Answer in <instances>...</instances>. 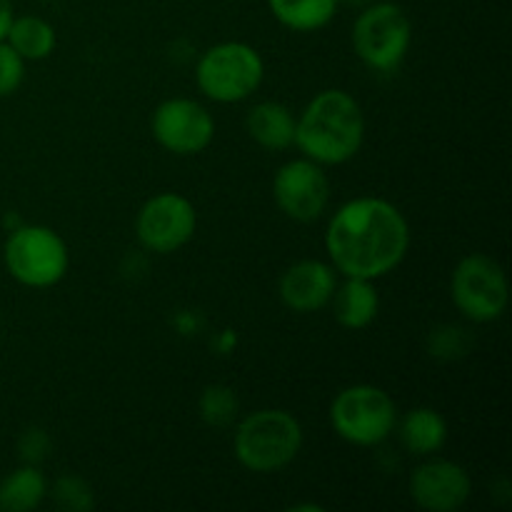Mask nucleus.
<instances>
[{
    "label": "nucleus",
    "instance_id": "10",
    "mask_svg": "<svg viewBox=\"0 0 512 512\" xmlns=\"http://www.w3.org/2000/svg\"><path fill=\"white\" fill-rule=\"evenodd\" d=\"M153 138L175 155L203 153L215 135V120L198 100L170 98L155 108Z\"/></svg>",
    "mask_w": 512,
    "mask_h": 512
},
{
    "label": "nucleus",
    "instance_id": "8",
    "mask_svg": "<svg viewBox=\"0 0 512 512\" xmlns=\"http://www.w3.org/2000/svg\"><path fill=\"white\" fill-rule=\"evenodd\" d=\"M453 303L473 323H493L508 308V278L498 260L473 253L453 273Z\"/></svg>",
    "mask_w": 512,
    "mask_h": 512
},
{
    "label": "nucleus",
    "instance_id": "2",
    "mask_svg": "<svg viewBox=\"0 0 512 512\" xmlns=\"http://www.w3.org/2000/svg\"><path fill=\"white\" fill-rule=\"evenodd\" d=\"M363 138V110L345 90L318 93L295 123V145L318 165L348 163L358 155Z\"/></svg>",
    "mask_w": 512,
    "mask_h": 512
},
{
    "label": "nucleus",
    "instance_id": "9",
    "mask_svg": "<svg viewBox=\"0 0 512 512\" xmlns=\"http://www.w3.org/2000/svg\"><path fill=\"white\" fill-rule=\"evenodd\" d=\"M198 228V213L185 195L160 193L153 195L140 208L135 220V233L150 253L168 255L193 240Z\"/></svg>",
    "mask_w": 512,
    "mask_h": 512
},
{
    "label": "nucleus",
    "instance_id": "13",
    "mask_svg": "<svg viewBox=\"0 0 512 512\" xmlns=\"http://www.w3.org/2000/svg\"><path fill=\"white\" fill-rule=\"evenodd\" d=\"M335 273L320 260H300L285 270L280 280V298L293 313H318L333 300Z\"/></svg>",
    "mask_w": 512,
    "mask_h": 512
},
{
    "label": "nucleus",
    "instance_id": "23",
    "mask_svg": "<svg viewBox=\"0 0 512 512\" xmlns=\"http://www.w3.org/2000/svg\"><path fill=\"white\" fill-rule=\"evenodd\" d=\"M48 435L43 433V430H28V433L23 435V440H20V455H23V460H28L30 465L38 463V460L45 458V453H48Z\"/></svg>",
    "mask_w": 512,
    "mask_h": 512
},
{
    "label": "nucleus",
    "instance_id": "20",
    "mask_svg": "<svg viewBox=\"0 0 512 512\" xmlns=\"http://www.w3.org/2000/svg\"><path fill=\"white\" fill-rule=\"evenodd\" d=\"M238 398L230 388L225 385H210L203 390V398H200V415L208 425L213 428H225V425L233 423L238 418Z\"/></svg>",
    "mask_w": 512,
    "mask_h": 512
},
{
    "label": "nucleus",
    "instance_id": "4",
    "mask_svg": "<svg viewBox=\"0 0 512 512\" xmlns=\"http://www.w3.org/2000/svg\"><path fill=\"white\" fill-rule=\"evenodd\" d=\"M263 58L248 43H218L203 53L195 68L198 88L215 103H240L260 88Z\"/></svg>",
    "mask_w": 512,
    "mask_h": 512
},
{
    "label": "nucleus",
    "instance_id": "14",
    "mask_svg": "<svg viewBox=\"0 0 512 512\" xmlns=\"http://www.w3.org/2000/svg\"><path fill=\"white\" fill-rule=\"evenodd\" d=\"M333 313L343 328L348 330H363L378 318L380 298L375 290L373 280L363 278H348L340 288L333 293Z\"/></svg>",
    "mask_w": 512,
    "mask_h": 512
},
{
    "label": "nucleus",
    "instance_id": "15",
    "mask_svg": "<svg viewBox=\"0 0 512 512\" xmlns=\"http://www.w3.org/2000/svg\"><path fill=\"white\" fill-rule=\"evenodd\" d=\"M295 123L298 118L293 110L278 100L258 103L248 113L250 138L265 150H288L290 145H295Z\"/></svg>",
    "mask_w": 512,
    "mask_h": 512
},
{
    "label": "nucleus",
    "instance_id": "18",
    "mask_svg": "<svg viewBox=\"0 0 512 512\" xmlns=\"http://www.w3.org/2000/svg\"><path fill=\"white\" fill-rule=\"evenodd\" d=\"M48 493L43 473L35 465L13 470L0 480V510L5 512H28L43 503Z\"/></svg>",
    "mask_w": 512,
    "mask_h": 512
},
{
    "label": "nucleus",
    "instance_id": "17",
    "mask_svg": "<svg viewBox=\"0 0 512 512\" xmlns=\"http://www.w3.org/2000/svg\"><path fill=\"white\" fill-rule=\"evenodd\" d=\"M270 13L280 25L295 33H313L325 28L338 13V0H268Z\"/></svg>",
    "mask_w": 512,
    "mask_h": 512
},
{
    "label": "nucleus",
    "instance_id": "22",
    "mask_svg": "<svg viewBox=\"0 0 512 512\" xmlns=\"http://www.w3.org/2000/svg\"><path fill=\"white\" fill-rule=\"evenodd\" d=\"M25 78V60L10 48L5 40H0V98L13 95Z\"/></svg>",
    "mask_w": 512,
    "mask_h": 512
},
{
    "label": "nucleus",
    "instance_id": "3",
    "mask_svg": "<svg viewBox=\"0 0 512 512\" xmlns=\"http://www.w3.org/2000/svg\"><path fill=\"white\" fill-rule=\"evenodd\" d=\"M303 448V428L285 410H258L235 428V458L250 473H275L293 463Z\"/></svg>",
    "mask_w": 512,
    "mask_h": 512
},
{
    "label": "nucleus",
    "instance_id": "5",
    "mask_svg": "<svg viewBox=\"0 0 512 512\" xmlns=\"http://www.w3.org/2000/svg\"><path fill=\"white\" fill-rule=\"evenodd\" d=\"M8 273L28 288H50L68 273V248L53 228L18 225L3 248Z\"/></svg>",
    "mask_w": 512,
    "mask_h": 512
},
{
    "label": "nucleus",
    "instance_id": "24",
    "mask_svg": "<svg viewBox=\"0 0 512 512\" xmlns=\"http://www.w3.org/2000/svg\"><path fill=\"white\" fill-rule=\"evenodd\" d=\"M13 18V0H0V40H5V35H8Z\"/></svg>",
    "mask_w": 512,
    "mask_h": 512
},
{
    "label": "nucleus",
    "instance_id": "6",
    "mask_svg": "<svg viewBox=\"0 0 512 512\" xmlns=\"http://www.w3.org/2000/svg\"><path fill=\"white\" fill-rule=\"evenodd\" d=\"M413 25L398 3H370L353 25V48L368 68L393 73L405 60Z\"/></svg>",
    "mask_w": 512,
    "mask_h": 512
},
{
    "label": "nucleus",
    "instance_id": "16",
    "mask_svg": "<svg viewBox=\"0 0 512 512\" xmlns=\"http://www.w3.org/2000/svg\"><path fill=\"white\" fill-rule=\"evenodd\" d=\"M448 440V423L433 408L410 410L400 423V443L413 455H433Z\"/></svg>",
    "mask_w": 512,
    "mask_h": 512
},
{
    "label": "nucleus",
    "instance_id": "1",
    "mask_svg": "<svg viewBox=\"0 0 512 512\" xmlns=\"http://www.w3.org/2000/svg\"><path fill=\"white\" fill-rule=\"evenodd\" d=\"M408 245V220L383 198H355L345 203L325 233L333 268L345 278H383L403 263Z\"/></svg>",
    "mask_w": 512,
    "mask_h": 512
},
{
    "label": "nucleus",
    "instance_id": "7",
    "mask_svg": "<svg viewBox=\"0 0 512 512\" xmlns=\"http://www.w3.org/2000/svg\"><path fill=\"white\" fill-rule=\"evenodd\" d=\"M330 420L343 440L360 448H373L390 438L398 425V408L383 388L353 385L340 390L333 400Z\"/></svg>",
    "mask_w": 512,
    "mask_h": 512
},
{
    "label": "nucleus",
    "instance_id": "21",
    "mask_svg": "<svg viewBox=\"0 0 512 512\" xmlns=\"http://www.w3.org/2000/svg\"><path fill=\"white\" fill-rule=\"evenodd\" d=\"M55 503L63 510L83 512L93 508V490L88 488V483L80 478H73V475H65L55 483Z\"/></svg>",
    "mask_w": 512,
    "mask_h": 512
},
{
    "label": "nucleus",
    "instance_id": "19",
    "mask_svg": "<svg viewBox=\"0 0 512 512\" xmlns=\"http://www.w3.org/2000/svg\"><path fill=\"white\" fill-rule=\"evenodd\" d=\"M5 43L23 60H45L55 50V30L38 15H23L13 18Z\"/></svg>",
    "mask_w": 512,
    "mask_h": 512
},
{
    "label": "nucleus",
    "instance_id": "12",
    "mask_svg": "<svg viewBox=\"0 0 512 512\" xmlns=\"http://www.w3.org/2000/svg\"><path fill=\"white\" fill-rule=\"evenodd\" d=\"M468 470L450 460H430L418 465L410 475V495L423 510L453 512L463 508L470 498Z\"/></svg>",
    "mask_w": 512,
    "mask_h": 512
},
{
    "label": "nucleus",
    "instance_id": "11",
    "mask_svg": "<svg viewBox=\"0 0 512 512\" xmlns=\"http://www.w3.org/2000/svg\"><path fill=\"white\" fill-rule=\"evenodd\" d=\"M273 198L288 218L298 223H313L328 208V175L310 158L290 160L275 173Z\"/></svg>",
    "mask_w": 512,
    "mask_h": 512
},
{
    "label": "nucleus",
    "instance_id": "25",
    "mask_svg": "<svg viewBox=\"0 0 512 512\" xmlns=\"http://www.w3.org/2000/svg\"><path fill=\"white\" fill-rule=\"evenodd\" d=\"M338 3H348V5H370L373 0H338Z\"/></svg>",
    "mask_w": 512,
    "mask_h": 512
}]
</instances>
